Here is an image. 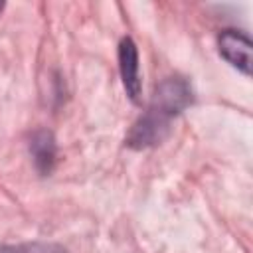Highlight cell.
<instances>
[{"label": "cell", "mask_w": 253, "mask_h": 253, "mask_svg": "<svg viewBox=\"0 0 253 253\" xmlns=\"http://www.w3.org/2000/svg\"><path fill=\"white\" fill-rule=\"evenodd\" d=\"M219 53L241 73L251 75V40L237 30H223L219 34Z\"/></svg>", "instance_id": "obj_2"}, {"label": "cell", "mask_w": 253, "mask_h": 253, "mask_svg": "<svg viewBox=\"0 0 253 253\" xmlns=\"http://www.w3.org/2000/svg\"><path fill=\"white\" fill-rule=\"evenodd\" d=\"M192 87L188 81L182 77L164 79L156 87L146 111L132 125L126 136V144L130 148H148L160 144L170 132L172 119L178 117L188 105H192Z\"/></svg>", "instance_id": "obj_1"}, {"label": "cell", "mask_w": 253, "mask_h": 253, "mask_svg": "<svg viewBox=\"0 0 253 253\" xmlns=\"http://www.w3.org/2000/svg\"><path fill=\"white\" fill-rule=\"evenodd\" d=\"M30 152H32V158H34L36 168L42 174H49L53 170L57 146H55L53 134L49 130H38L32 136V140H30Z\"/></svg>", "instance_id": "obj_4"}, {"label": "cell", "mask_w": 253, "mask_h": 253, "mask_svg": "<svg viewBox=\"0 0 253 253\" xmlns=\"http://www.w3.org/2000/svg\"><path fill=\"white\" fill-rule=\"evenodd\" d=\"M2 8H4V2H0V10H2Z\"/></svg>", "instance_id": "obj_6"}, {"label": "cell", "mask_w": 253, "mask_h": 253, "mask_svg": "<svg viewBox=\"0 0 253 253\" xmlns=\"http://www.w3.org/2000/svg\"><path fill=\"white\" fill-rule=\"evenodd\" d=\"M119 69L125 91L132 103H140V75H138V51L130 38H123L119 43Z\"/></svg>", "instance_id": "obj_3"}, {"label": "cell", "mask_w": 253, "mask_h": 253, "mask_svg": "<svg viewBox=\"0 0 253 253\" xmlns=\"http://www.w3.org/2000/svg\"><path fill=\"white\" fill-rule=\"evenodd\" d=\"M0 253H65V249L51 243H20V245H2Z\"/></svg>", "instance_id": "obj_5"}]
</instances>
